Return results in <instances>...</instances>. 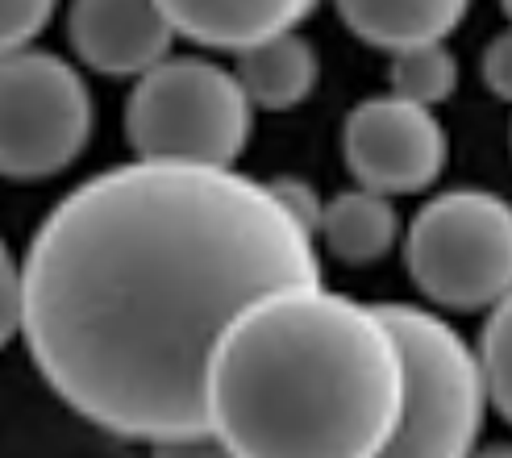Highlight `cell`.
Wrapping results in <instances>:
<instances>
[{
    "label": "cell",
    "instance_id": "obj_5",
    "mask_svg": "<svg viewBox=\"0 0 512 458\" xmlns=\"http://www.w3.org/2000/svg\"><path fill=\"white\" fill-rule=\"evenodd\" d=\"M413 284L454 313L496 309L512 288V209L483 188H450L421 205L404 234Z\"/></svg>",
    "mask_w": 512,
    "mask_h": 458
},
{
    "label": "cell",
    "instance_id": "obj_16",
    "mask_svg": "<svg viewBox=\"0 0 512 458\" xmlns=\"http://www.w3.org/2000/svg\"><path fill=\"white\" fill-rule=\"evenodd\" d=\"M21 334V263L0 238V350Z\"/></svg>",
    "mask_w": 512,
    "mask_h": 458
},
{
    "label": "cell",
    "instance_id": "obj_11",
    "mask_svg": "<svg viewBox=\"0 0 512 458\" xmlns=\"http://www.w3.org/2000/svg\"><path fill=\"white\" fill-rule=\"evenodd\" d=\"M317 75H321V59L313 42L300 30H292V34H279L263 46L246 50V55H238L234 80L242 96L250 100V109L279 113V109L300 105L317 88Z\"/></svg>",
    "mask_w": 512,
    "mask_h": 458
},
{
    "label": "cell",
    "instance_id": "obj_17",
    "mask_svg": "<svg viewBox=\"0 0 512 458\" xmlns=\"http://www.w3.org/2000/svg\"><path fill=\"white\" fill-rule=\"evenodd\" d=\"M508 75H512V38L500 34L488 42V50H483V84H488L496 96H512V84H508Z\"/></svg>",
    "mask_w": 512,
    "mask_h": 458
},
{
    "label": "cell",
    "instance_id": "obj_15",
    "mask_svg": "<svg viewBox=\"0 0 512 458\" xmlns=\"http://www.w3.org/2000/svg\"><path fill=\"white\" fill-rule=\"evenodd\" d=\"M50 17H55L50 0H0V59L30 50Z\"/></svg>",
    "mask_w": 512,
    "mask_h": 458
},
{
    "label": "cell",
    "instance_id": "obj_19",
    "mask_svg": "<svg viewBox=\"0 0 512 458\" xmlns=\"http://www.w3.org/2000/svg\"><path fill=\"white\" fill-rule=\"evenodd\" d=\"M471 458H512V450H508V446H500V442H496V446H475V450H471Z\"/></svg>",
    "mask_w": 512,
    "mask_h": 458
},
{
    "label": "cell",
    "instance_id": "obj_1",
    "mask_svg": "<svg viewBox=\"0 0 512 458\" xmlns=\"http://www.w3.org/2000/svg\"><path fill=\"white\" fill-rule=\"evenodd\" d=\"M321 200L300 180L121 163L71 188L21 259V338L92 425L204 434V367L254 300L321 284Z\"/></svg>",
    "mask_w": 512,
    "mask_h": 458
},
{
    "label": "cell",
    "instance_id": "obj_7",
    "mask_svg": "<svg viewBox=\"0 0 512 458\" xmlns=\"http://www.w3.org/2000/svg\"><path fill=\"white\" fill-rule=\"evenodd\" d=\"M342 150L358 188L388 200L433 188L450 159L438 113L404 105L396 96H371L354 105L342 125Z\"/></svg>",
    "mask_w": 512,
    "mask_h": 458
},
{
    "label": "cell",
    "instance_id": "obj_4",
    "mask_svg": "<svg viewBox=\"0 0 512 458\" xmlns=\"http://www.w3.org/2000/svg\"><path fill=\"white\" fill-rule=\"evenodd\" d=\"M250 130L254 109L234 71L196 55L150 67L125 100V138L138 163L234 171Z\"/></svg>",
    "mask_w": 512,
    "mask_h": 458
},
{
    "label": "cell",
    "instance_id": "obj_3",
    "mask_svg": "<svg viewBox=\"0 0 512 458\" xmlns=\"http://www.w3.org/2000/svg\"><path fill=\"white\" fill-rule=\"evenodd\" d=\"M400 354V417L379 458H471L488 417L475 350L421 304H375Z\"/></svg>",
    "mask_w": 512,
    "mask_h": 458
},
{
    "label": "cell",
    "instance_id": "obj_12",
    "mask_svg": "<svg viewBox=\"0 0 512 458\" xmlns=\"http://www.w3.org/2000/svg\"><path fill=\"white\" fill-rule=\"evenodd\" d=\"M313 238L329 246V254L350 267L379 263L400 238V213L388 196H375L363 188L338 192L334 200H325L317 213Z\"/></svg>",
    "mask_w": 512,
    "mask_h": 458
},
{
    "label": "cell",
    "instance_id": "obj_14",
    "mask_svg": "<svg viewBox=\"0 0 512 458\" xmlns=\"http://www.w3.org/2000/svg\"><path fill=\"white\" fill-rule=\"evenodd\" d=\"M475 350V367L483 379V392H488V409H496L500 417H512V300H500L496 309H488L483 321V334Z\"/></svg>",
    "mask_w": 512,
    "mask_h": 458
},
{
    "label": "cell",
    "instance_id": "obj_8",
    "mask_svg": "<svg viewBox=\"0 0 512 458\" xmlns=\"http://www.w3.org/2000/svg\"><path fill=\"white\" fill-rule=\"evenodd\" d=\"M67 38L92 71L142 80L171 59V25L155 0H75L67 9Z\"/></svg>",
    "mask_w": 512,
    "mask_h": 458
},
{
    "label": "cell",
    "instance_id": "obj_2",
    "mask_svg": "<svg viewBox=\"0 0 512 458\" xmlns=\"http://www.w3.org/2000/svg\"><path fill=\"white\" fill-rule=\"evenodd\" d=\"M204 434L229 458H379L400 354L375 304L325 284L254 300L204 367Z\"/></svg>",
    "mask_w": 512,
    "mask_h": 458
},
{
    "label": "cell",
    "instance_id": "obj_10",
    "mask_svg": "<svg viewBox=\"0 0 512 458\" xmlns=\"http://www.w3.org/2000/svg\"><path fill=\"white\" fill-rule=\"evenodd\" d=\"M346 30L383 55H408L421 46H442L467 5L463 0H342L338 5Z\"/></svg>",
    "mask_w": 512,
    "mask_h": 458
},
{
    "label": "cell",
    "instance_id": "obj_9",
    "mask_svg": "<svg viewBox=\"0 0 512 458\" xmlns=\"http://www.w3.org/2000/svg\"><path fill=\"white\" fill-rule=\"evenodd\" d=\"M171 34L188 38L196 46L229 50V55H246V50L263 46L279 34H292L309 21V0H167L163 5Z\"/></svg>",
    "mask_w": 512,
    "mask_h": 458
},
{
    "label": "cell",
    "instance_id": "obj_13",
    "mask_svg": "<svg viewBox=\"0 0 512 458\" xmlns=\"http://www.w3.org/2000/svg\"><path fill=\"white\" fill-rule=\"evenodd\" d=\"M458 88V59L450 55V46H421L408 50V55L392 59V92L404 105L417 109H438L442 100H450Z\"/></svg>",
    "mask_w": 512,
    "mask_h": 458
},
{
    "label": "cell",
    "instance_id": "obj_18",
    "mask_svg": "<svg viewBox=\"0 0 512 458\" xmlns=\"http://www.w3.org/2000/svg\"><path fill=\"white\" fill-rule=\"evenodd\" d=\"M150 458H229V454L209 434H200V438H184V442H159Z\"/></svg>",
    "mask_w": 512,
    "mask_h": 458
},
{
    "label": "cell",
    "instance_id": "obj_6",
    "mask_svg": "<svg viewBox=\"0 0 512 458\" xmlns=\"http://www.w3.org/2000/svg\"><path fill=\"white\" fill-rule=\"evenodd\" d=\"M92 92L63 55L21 50L0 59V175L50 180L84 155Z\"/></svg>",
    "mask_w": 512,
    "mask_h": 458
}]
</instances>
